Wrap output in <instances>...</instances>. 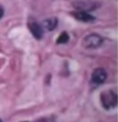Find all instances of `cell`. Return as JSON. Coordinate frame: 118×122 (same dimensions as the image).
Wrapping results in <instances>:
<instances>
[{"label":"cell","mask_w":118,"mask_h":122,"mask_svg":"<svg viewBox=\"0 0 118 122\" xmlns=\"http://www.w3.org/2000/svg\"><path fill=\"white\" fill-rule=\"evenodd\" d=\"M101 102L103 107L110 110L117 106V95L116 92L112 90H106L101 93Z\"/></svg>","instance_id":"cell-1"},{"label":"cell","mask_w":118,"mask_h":122,"mask_svg":"<svg viewBox=\"0 0 118 122\" xmlns=\"http://www.w3.org/2000/svg\"><path fill=\"white\" fill-rule=\"evenodd\" d=\"M103 38L99 34L91 33L84 37L81 45L86 49H96L103 45Z\"/></svg>","instance_id":"cell-2"},{"label":"cell","mask_w":118,"mask_h":122,"mask_svg":"<svg viewBox=\"0 0 118 122\" xmlns=\"http://www.w3.org/2000/svg\"><path fill=\"white\" fill-rule=\"evenodd\" d=\"M107 79V72L103 68H98L93 70L91 74V82L94 84H102Z\"/></svg>","instance_id":"cell-3"},{"label":"cell","mask_w":118,"mask_h":122,"mask_svg":"<svg viewBox=\"0 0 118 122\" xmlns=\"http://www.w3.org/2000/svg\"><path fill=\"white\" fill-rule=\"evenodd\" d=\"M28 27H29L30 31L31 32V34L35 38L39 39V40L43 38L44 30L43 29V27H42V25L40 23L35 21V20H31L28 23Z\"/></svg>","instance_id":"cell-4"},{"label":"cell","mask_w":118,"mask_h":122,"mask_svg":"<svg viewBox=\"0 0 118 122\" xmlns=\"http://www.w3.org/2000/svg\"><path fill=\"white\" fill-rule=\"evenodd\" d=\"M72 15L74 16L75 19H77L78 20L83 21V22H90V21H93L95 20V18L93 16L88 14L87 11H82V10L73 12Z\"/></svg>","instance_id":"cell-5"},{"label":"cell","mask_w":118,"mask_h":122,"mask_svg":"<svg viewBox=\"0 0 118 122\" xmlns=\"http://www.w3.org/2000/svg\"><path fill=\"white\" fill-rule=\"evenodd\" d=\"M57 19L56 18H50V19H46L43 21V29L47 30H54L57 26Z\"/></svg>","instance_id":"cell-6"},{"label":"cell","mask_w":118,"mask_h":122,"mask_svg":"<svg viewBox=\"0 0 118 122\" xmlns=\"http://www.w3.org/2000/svg\"><path fill=\"white\" fill-rule=\"evenodd\" d=\"M69 41V35L66 31H63L57 38V41H56V44H66L67 42Z\"/></svg>","instance_id":"cell-7"},{"label":"cell","mask_w":118,"mask_h":122,"mask_svg":"<svg viewBox=\"0 0 118 122\" xmlns=\"http://www.w3.org/2000/svg\"><path fill=\"white\" fill-rule=\"evenodd\" d=\"M35 122H54V117H42V118L38 119Z\"/></svg>","instance_id":"cell-8"},{"label":"cell","mask_w":118,"mask_h":122,"mask_svg":"<svg viewBox=\"0 0 118 122\" xmlns=\"http://www.w3.org/2000/svg\"><path fill=\"white\" fill-rule=\"evenodd\" d=\"M3 15H4V8H3L2 6H0V20L2 19Z\"/></svg>","instance_id":"cell-9"},{"label":"cell","mask_w":118,"mask_h":122,"mask_svg":"<svg viewBox=\"0 0 118 122\" xmlns=\"http://www.w3.org/2000/svg\"><path fill=\"white\" fill-rule=\"evenodd\" d=\"M0 122H3V121H2V119H0Z\"/></svg>","instance_id":"cell-10"},{"label":"cell","mask_w":118,"mask_h":122,"mask_svg":"<svg viewBox=\"0 0 118 122\" xmlns=\"http://www.w3.org/2000/svg\"><path fill=\"white\" fill-rule=\"evenodd\" d=\"M23 122H27V121H23Z\"/></svg>","instance_id":"cell-11"}]
</instances>
